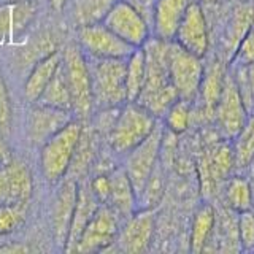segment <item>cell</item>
Returning <instances> with one entry per match:
<instances>
[{
  "mask_svg": "<svg viewBox=\"0 0 254 254\" xmlns=\"http://www.w3.org/2000/svg\"><path fill=\"white\" fill-rule=\"evenodd\" d=\"M169 43L161 38H148L143 45L146 62L145 86L135 100L156 118L164 116L170 105L178 100V94L169 75Z\"/></svg>",
  "mask_w": 254,
  "mask_h": 254,
  "instance_id": "6da1fadb",
  "label": "cell"
},
{
  "mask_svg": "<svg viewBox=\"0 0 254 254\" xmlns=\"http://www.w3.org/2000/svg\"><path fill=\"white\" fill-rule=\"evenodd\" d=\"M157 118L137 102H126L108 130V140L115 153L127 154L154 130Z\"/></svg>",
  "mask_w": 254,
  "mask_h": 254,
  "instance_id": "7a4b0ae2",
  "label": "cell"
},
{
  "mask_svg": "<svg viewBox=\"0 0 254 254\" xmlns=\"http://www.w3.org/2000/svg\"><path fill=\"white\" fill-rule=\"evenodd\" d=\"M91 73L94 107L115 110L127 102L126 59H94L87 62Z\"/></svg>",
  "mask_w": 254,
  "mask_h": 254,
  "instance_id": "3957f363",
  "label": "cell"
},
{
  "mask_svg": "<svg viewBox=\"0 0 254 254\" xmlns=\"http://www.w3.org/2000/svg\"><path fill=\"white\" fill-rule=\"evenodd\" d=\"M81 130V123L71 119L65 127H62L58 133H54L42 145L40 167L46 181L58 183L68 173Z\"/></svg>",
  "mask_w": 254,
  "mask_h": 254,
  "instance_id": "277c9868",
  "label": "cell"
},
{
  "mask_svg": "<svg viewBox=\"0 0 254 254\" xmlns=\"http://www.w3.org/2000/svg\"><path fill=\"white\" fill-rule=\"evenodd\" d=\"M62 68L71 95V111L81 119L89 118L94 108L91 73L86 56L75 45L62 51Z\"/></svg>",
  "mask_w": 254,
  "mask_h": 254,
  "instance_id": "5b68a950",
  "label": "cell"
},
{
  "mask_svg": "<svg viewBox=\"0 0 254 254\" xmlns=\"http://www.w3.org/2000/svg\"><path fill=\"white\" fill-rule=\"evenodd\" d=\"M203 70L202 58L183 50L175 42L169 43V75L178 99L192 102L197 97Z\"/></svg>",
  "mask_w": 254,
  "mask_h": 254,
  "instance_id": "8992f818",
  "label": "cell"
},
{
  "mask_svg": "<svg viewBox=\"0 0 254 254\" xmlns=\"http://www.w3.org/2000/svg\"><path fill=\"white\" fill-rule=\"evenodd\" d=\"M162 138H164V129L157 123L154 130L140 145L135 146L130 153H127L124 170L130 180V185L135 190V194H137V198H140L149 177L156 170V164L162 148Z\"/></svg>",
  "mask_w": 254,
  "mask_h": 254,
  "instance_id": "52a82bcc",
  "label": "cell"
},
{
  "mask_svg": "<svg viewBox=\"0 0 254 254\" xmlns=\"http://www.w3.org/2000/svg\"><path fill=\"white\" fill-rule=\"evenodd\" d=\"M103 24L132 48H141L149 38L146 19L137 6L127 0H116L107 18L103 19Z\"/></svg>",
  "mask_w": 254,
  "mask_h": 254,
  "instance_id": "ba28073f",
  "label": "cell"
},
{
  "mask_svg": "<svg viewBox=\"0 0 254 254\" xmlns=\"http://www.w3.org/2000/svg\"><path fill=\"white\" fill-rule=\"evenodd\" d=\"M119 232V214L108 203H100L84 227L73 253H97L113 245Z\"/></svg>",
  "mask_w": 254,
  "mask_h": 254,
  "instance_id": "9c48e42d",
  "label": "cell"
},
{
  "mask_svg": "<svg viewBox=\"0 0 254 254\" xmlns=\"http://www.w3.org/2000/svg\"><path fill=\"white\" fill-rule=\"evenodd\" d=\"M78 43L94 59H127L135 50L113 34L103 22L78 27Z\"/></svg>",
  "mask_w": 254,
  "mask_h": 254,
  "instance_id": "30bf717a",
  "label": "cell"
},
{
  "mask_svg": "<svg viewBox=\"0 0 254 254\" xmlns=\"http://www.w3.org/2000/svg\"><path fill=\"white\" fill-rule=\"evenodd\" d=\"M173 42L197 58H203L206 54L210 48V34L200 2L197 0L190 2L185 18L177 29Z\"/></svg>",
  "mask_w": 254,
  "mask_h": 254,
  "instance_id": "8fae6325",
  "label": "cell"
},
{
  "mask_svg": "<svg viewBox=\"0 0 254 254\" xmlns=\"http://www.w3.org/2000/svg\"><path fill=\"white\" fill-rule=\"evenodd\" d=\"M213 115L216 116L219 130L230 138H234L240 132V129L245 126L246 119L250 116V113L243 105L240 94H238L232 75L226 73L224 86H222V91L216 102V107H214Z\"/></svg>",
  "mask_w": 254,
  "mask_h": 254,
  "instance_id": "7c38bea8",
  "label": "cell"
},
{
  "mask_svg": "<svg viewBox=\"0 0 254 254\" xmlns=\"http://www.w3.org/2000/svg\"><path fill=\"white\" fill-rule=\"evenodd\" d=\"M34 181L29 167L19 161L0 164V205L29 203Z\"/></svg>",
  "mask_w": 254,
  "mask_h": 254,
  "instance_id": "4fadbf2b",
  "label": "cell"
},
{
  "mask_svg": "<svg viewBox=\"0 0 254 254\" xmlns=\"http://www.w3.org/2000/svg\"><path fill=\"white\" fill-rule=\"evenodd\" d=\"M71 119H73V115L68 110L53 108L35 103V107L27 115V138L32 145L42 146L54 133H58L62 127H65Z\"/></svg>",
  "mask_w": 254,
  "mask_h": 254,
  "instance_id": "5bb4252c",
  "label": "cell"
},
{
  "mask_svg": "<svg viewBox=\"0 0 254 254\" xmlns=\"http://www.w3.org/2000/svg\"><path fill=\"white\" fill-rule=\"evenodd\" d=\"M38 6L35 0L0 2V45L14 42L34 21Z\"/></svg>",
  "mask_w": 254,
  "mask_h": 254,
  "instance_id": "9a60e30c",
  "label": "cell"
},
{
  "mask_svg": "<svg viewBox=\"0 0 254 254\" xmlns=\"http://www.w3.org/2000/svg\"><path fill=\"white\" fill-rule=\"evenodd\" d=\"M154 232V213L151 210H141L132 213L124 229L118 232L116 243L123 253L138 254L148 250V245Z\"/></svg>",
  "mask_w": 254,
  "mask_h": 254,
  "instance_id": "2e32d148",
  "label": "cell"
},
{
  "mask_svg": "<svg viewBox=\"0 0 254 254\" xmlns=\"http://www.w3.org/2000/svg\"><path fill=\"white\" fill-rule=\"evenodd\" d=\"M76 188L78 185L75 180L65 181L61 186L53 203V210H51L53 235L56 245L62 250L65 248L70 222H71V216H73V208L76 202Z\"/></svg>",
  "mask_w": 254,
  "mask_h": 254,
  "instance_id": "e0dca14e",
  "label": "cell"
},
{
  "mask_svg": "<svg viewBox=\"0 0 254 254\" xmlns=\"http://www.w3.org/2000/svg\"><path fill=\"white\" fill-rule=\"evenodd\" d=\"M99 206H100L99 198L94 195L89 185H86V183L78 185L73 216H71L68 235H67V243H65V248H64V251L73 253L75 246H76V243L79 240V237H81L84 227L87 226V222L91 221V218L94 216V213L97 211Z\"/></svg>",
  "mask_w": 254,
  "mask_h": 254,
  "instance_id": "ac0fdd59",
  "label": "cell"
},
{
  "mask_svg": "<svg viewBox=\"0 0 254 254\" xmlns=\"http://www.w3.org/2000/svg\"><path fill=\"white\" fill-rule=\"evenodd\" d=\"M190 2L192 0H156L153 8V26L157 38L173 42Z\"/></svg>",
  "mask_w": 254,
  "mask_h": 254,
  "instance_id": "d6986e66",
  "label": "cell"
},
{
  "mask_svg": "<svg viewBox=\"0 0 254 254\" xmlns=\"http://www.w3.org/2000/svg\"><path fill=\"white\" fill-rule=\"evenodd\" d=\"M61 61L62 53L54 50L35 62V65L32 67L26 79V84H24V95H26V99L30 103H35L38 100L40 94L43 92L46 84L50 83V79L56 73V70H58Z\"/></svg>",
  "mask_w": 254,
  "mask_h": 254,
  "instance_id": "ffe728a7",
  "label": "cell"
},
{
  "mask_svg": "<svg viewBox=\"0 0 254 254\" xmlns=\"http://www.w3.org/2000/svg\"><path fill=\"white\" fill-rule=\"evenodd\" d=\"M111 189L107 203L113 208L119 216L129 218L135 211V203H137V194L130 185V180L127 177L124 169L115 170L110 175Z\"/></svg>",
  "mask_w": 254,
  "mask_h": 254,
  "instance_id": "44dd1931",
  "label": "cell"
},
{
  "mask_svg": "<svg viewBox=\"0 0 254 254\" xmlns=\"http://www.w3.org/2000/svg\"><path fill=\"white\" fill-rule=\"evenodd\" d=\"M35 103L71 111V95H70V89L65 79V73H64V68H62V61L59 64L58 70H56V73L50 79V83L46 84L43 92L40 94V97ZM71 113H73V111H71Z\"/></svg>",
  "mask_w": 254,
  "mask_h": 254,
  "instance_id": "7402d4cb",
  "label": "cell"
},
{
  "mask_svg": "<svg viewBox=\"0 0 254 254\" xmlns=\"http://www.w3.org/2000/svg\"><path fill=\"white\" fill-rule=\"evenodd\" d=\"M224 78H226V71L219 61L211 62V65L203 70V78L198 92L202 95V102L206 115L214 113V107H216L222 86H224Z\"/></svg>",
  "mask_w": 254,
  "mask_h": 254,
  "instance_id": "603a6c76",
  "label": "cell"
},
{
  "mask_svg": "<svg viewBox=\"0 0 254 254\" xmlns=\"http://www.w3.org/2000/svg\"><path fill=\"white\" fill-rule=\"evenodd\" d=\"M116 0H73L71 16L78 27L103 22Z\"/></svg>",
  "mask_w": 254,
  "mask_h": 254,
  "instance_id": "cb8c5ba5",
  "label": "cell"
},
{
  "mask_svg": "<svg viewBox=\"0 0 254 254\" xmlns=\"http://www.w3.org/2000/svg\"><path fill=\"white\" fill-rule=\"evenodd\" d=\"M146 62L143 48H135L132 54L126 59V91L127 102H135L145 86Z\"/></svg>",
  "mask_w": 254,
  "mask_h": 254,
  "instance_id": "d4e9b609",
  "label": "cell"
},
{
  "mask_svg": "<svg viewBox=\"0 0 254 254\" xmlns=\"http://www.w3.org/2000/svg\"><path fill=\"white\" fill-rule=\"evenodd\" d=\"M214 222H216V213L211 205H202L197 210L192 227H190V250L194 253H200L205 250L210 237L213 234Z\"/></svg>",
  "mask_w": 254,
  "mask_h": 254,
  "instance_id": "484cf974",
  "label": "cell"
},
{
  "mask_svg": "<svg viewBox=\"0 0 254 254\" xmlns=\"http://www.w3.org/2000/svg\"><path fill=\"white\" fill-rule=\"evenodd\" d=\"M235 165L234 151L226 145H218L211 149L210 156L203 159L205 167V178L210 181H218L230 173L232 167Z\"/></svg>",
  "mask_w": 254,
  "mask_h": 254,
  "instance_id": "4316f807",
  "label": "cell"
},
{
  "mask_svg": "<svg viewBox=\"0 0 254 254\" xmlns=\"http://www.w3.org/2000/svg\"><path fill=\"white\" fill-rule=\"evenodd\" d=\"M234 161L237 167H248L254 161V115H250L245 126L235 135Z\"/></svg>",
  "mask_w": 254,
  "mask_h": 254,
  "instance_id": "83f0119b",
  "label": "cell"
},
{
  "mask_svg": "<svg viewBox=\"0 0 254 254\" xmlns=\"http://www.w3.org/2000/svg\"><path fill=\"white\" fill-rule=\"evenodd\" d=\"M254 26V5L253 3H243L238 5L232 18H230L229 27H227V48L235 50V46L240 42V38L245 35V32Z\"/></svg>",
  "mask_w": 254,
  "mask_h": 254,
  "instance_id": "f1b7e54d",
  "label": "cell"
},
{
  "mask_svg": "<svg viewBox=\"0 0 254 254\" xmlns=\"http://www.w3.org/2000/svg\"><path fill=\"white\" fill-rule=\"evenodd\" d=\"M226 202L230 208L238 213L250 210L253 202V190L250 183L240 177L229 180L226 186Z\"/></svg>",
  "mask_w": 254,
  "mask_h": 254,
  "instance_id": "f546056e",
  "label": "cell"
},
{
  "mask_svg": "<svg viewBox=\"0 0 254 254\" xmlns=\"http://www.w3.org/2000/svg\"><path fill=\"white\" fill-rule=\"evenodd\" d=\"M238 94L248 113L254 111V64L250 65H237L232 73Z\"/></svg>",
  "mask_w": 254,
  "mask_h": 254,
  "instance_id": "4dcf8cb0",
  "label": "cell"
},
{
  "mask_svg": "<svg viewBox=\"0 0 254 254\" xmlns=\"http://www.w3.org/2000/svg\"><path fill=\"white\" fill-rule=\"evenodd\" d=\"M94 153H95L94 135L91 130L83 129L81 135H79V140H78V145L75 149L73 159H71L68 172H73L75 175H83L87 167H89L92 157H94Z\"/></svg>",
  "mask_w": 254,
  "mask_h": 254,
  "instance_id": "1f68e13d",
  "label": "cell"
},
{
  "mask_svg": "<svg viewBox=\"0 0 254 254\" xmlns=\"http://www.w3.org/2000/svg\"><path fill=\"white\" fill-rule=\"evenodd\" d=\"M190 102L186 100H175L170 108L165 111V124L169 130L173 133H181L189 127L190 121Z\"/></svg>",
  "mask_w": 254,
  "mask_h": 254,
  "instance_id": "d6a6232c",
  "label": "cell"
},
{
  "mask_svg": "<svg viewBox=\"0 0 254 254\" xmlns=\"http://www.w3.org/2000/svg\"><path fill=\"white\" fill-rule=\"evenodd\" d=\"M29 203H14V205H0V235L11 234L18 229L27 214Z\"/></svg>",
  "mask_w": 254,
  "mask_h": 254,
  "instance_id": "836d02e7",
  "label": "cell"
},
{
  "mask_svg": "<svg viewBox=\"0 0 254 254\" xmlns=\"http://www.w3.org/2000/svg\"><path fill=\"white\" fill-rule=\"evenodd\" d=\"M235 65H250L254 64V26L245 32L240 42L234 50Z\"/></svg>",
  "mask_w": 254,
  "mask_h": 254,
  "instance_id": "e575fe53",
  "label": "cell"
},
{
  "mask_svg": "<svg viewBox=\"0 0 254 254\" xmlns=\"http://www.w3.org/2000/svg\"><path fill=\"white\" fill-rule=\"evenodd\" d=\"M238 242L242 248L251 250L254 248V213L250 210L240 211V218L237 222Z\"/></svg>",
  "mask_w": 254,
  "mask_h": 254,
  "instance_id": "d590c367",
  "label": "cell"
},
{
  "mask_svg": "<svg viewBox=\"0 0 254 254\" xmlns=\"http://www.w3.org/2000/svg\"><path fill=\"white\" fill-rule=\"evenodd\" d=\"M11 100H10V94H8L5 79L0 73V133L2 135H10L11 132Z\"/></svg>",
  "mask_w": 254,
  "mask_h": 254,
  "instance_id": "8d00e7d4",
  "label": "cell"
},
{
  "mask_svg": "<svg viewBox=\"0 0 254 254\" xmlns=\"http://www.w3.org/2000/svg\"><path fill=\"white\" fill-rule=\"evenodd\" d=\"M89 188L94 192V195L99 198L100 203H107L108 195H110V189H111L110 175H99V177L92 178V181L89 183Z\"/></svg>",
  "mask_w": 254,
  "mask_h": 254,
  "instance_id": "74e56055",
  "label": "cell"
},
{
  "mask_svg": "<svg viewBox=\"0 0 254 254\" xmlns=\"http://www.w3.org/2000/svg\"><path fill=\"white\" fill-rule=\"evenodd\" d=\"M11 149L8 146V143L5 141V135L0 133V164H5L8 161H11Z\"/></svg>",
  "mask_w": 254,
  "mask_h": 254,
  "instance_id": "f35d334b",
  "label": "cell"
},
{
  "mask_svg": "<svg viewBox=\"0 0 254 254\" xmlns=\"http://www.w3.org/2000/svg\"><path fill=\"white\" fill-rule=\"evenodd\" d=\"M68 2L70 0H50V5H51L53 10L61 11V10H64V6H65Z\"/></svg>",
  "mask_w": 254,
  "mask_h": 254,
  "instance_id": "ab89813d",
  "label": "cell"
},
{
  "mask_svg": "<svg viewBox=\"0 0 254 254\" xmlns=\"http://www.w3.org/2000/svg\"><path fill=\"white\" fill-rule=\"evenodd\" d=\"M0 2H18V0H0Z\"/></svg>",
  "mask_w": 254,
  "mask_h": 254,
  "instance_id": "60d3db41",
  "label": "cell"
},
{
  "mask_svg": "<svg viewBox=\"0 0 254 254\" xmlns=\"http://www.w3.org/2000/svg\"><path fill=\"white\" fill-rule=\"evenodd\" d=\"M197 2H214V0H197Z\"/></svg>",
  "mask_w": 254,
  "mask_h": 254,
  "instance_id": "b9f144b4",
  "label": "cell"
}]
</instances>
